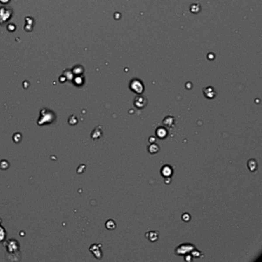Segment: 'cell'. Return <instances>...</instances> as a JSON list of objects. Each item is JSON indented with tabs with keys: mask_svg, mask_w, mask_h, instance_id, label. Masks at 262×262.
I'll return each mask as SVG.
<instances>
[{
	"mask_svg": "<svg viewBox=\"0 0 262 262\" xmlns=\"http://www.w3.org/2000/svg\"><path fill=\"white\" fill-rule=\"evenodd\" d=\"M195 248V245H193L191 243H184L178 246L177 248H175V254L177 255H185L186 254L191 253L192 250Z\"/></svg>",
	"mask_w": 262,
	"mask_h": 262,
	"instance_id": "cell-1",
	"label": "cell"
},
{
	"mask_svg": "<svg viewBox=\"0 0 262 262\" xmlns=\"http://www.w3.org/2000/svg\"><path fill=\"white\" fill-rule=\"evenodd\" d=\"M130 89L137 94H142L144 91V86L140 80H132L130 83Z\"/></svg>",
	"mask_w": 262,
	"mask_h": 262,
	"instance_id": "cell-2",
	"label": "cell"
},
{
	"mask_svg": "<svg viewBox=\"0 0 262 262\" xmlns=\"http://www.w3.org/2000/svg\"><path fill=\"white\" fill-rule=\"evenodd\" d=\"M134 105L138 109H142L147 105V99L142 96H138L134 100Z\"/></svg>",
	"mask_w": 262,
	"mask_h": 262,
	"instance_id": "cell-3",
	"label": "cell"
},
{
	"mask_svg": "<svg viewBox=\"0 0 262 262\" xmlns=\"http://www.w3.org/2000/svg\"><path fill=\"white\" fill-rule=\"evenodd\" d=\"M168 130L166 129L165 127H163V126H160L158 127V129H156L155 134L156 136L159 138V139H164L165 138L168 136Z\"/></svg>",
	"mask_w": 262,
	"mask_h": 262,
	"instance_id": "cell-4",
	"label": "cell"
},
{
	"mask_svg": "<svg viewBox=\"0 0 262 262\" xmlns=\"http://www.w3.org/2000/svg\"><path fill=\"white\" fill-rule=\"evenodd\" d=\"M161 174L163 177H171L173 174V169L169 164H165L161 169Z\"/></svg>",
	"mask_w": 262,
	"mask_h": 262,
	"instance_id": "cell-5",
	"label": "cell"
},
{
	"mask_svg": "<svg viewBox=\"0 0 262 262\" xmlns=\"http://www.w3.org/2000/svg\"><path fill=\"white\" fill-rule=\"evenodd\" d=\"M162 123H163V125H164L165 127L171 128H171L174 127V125H175V119L173 116H170V115H169V116L165 117V118L163 119Z\"/></svg>",
	"mask_w": 262,
	"mask_h": 262,
	"instance_id": "cell-6",
	"label": "cell"
},
{
	"mask_svg": "<svg viewBox=\"0 0 262 262\" xmlns=\"http://www.w3.org/2000/svg\"><path fill=\"white\" fill-rule=\"evenodd\" d=\"M159 233L157 231H148L145 234V237L152 242H155L158 239Z\"/></svg>",
	"mask_w": 262,
	"mask_h": 262,
	"instance_id": "cell-7",
	"label": "cell"
},
{
	"mask_svg": "<svg viewBox=\"0 0 262 262\" xmlns=\"http://www.w3.org/2000/svg\"><path fill=\"white\" fill-rule=\"evenodd\" d=\"M248 168L251 171H254L258 169V164H257V161L254 158H251L248 160Z\"/></svg>",
	"mask_w": 262,
	"mask_h": 262,
	"instance_id": "cell-8",
	"label": "cell"
},
{
	"mask_svg": "<svg viewBox=\"0 0 262 262\" xmlns=\"http://www.w3.org/2000/svg\"><path fill=\"white\" fill-rule=\"evenodd\" d=\"M159 150H160L159 146H158V145H157V144L155 143H152L148 147V151L149 152L150 154L152 155L156 154L157 152H159Z\"/></svg>",
	"mask_w": 262,
	"mask_h": 262,
	"instance_id": "cell-9",
	"label": "cell"
},
{
	"mask_svg": "<svg viewBox=\"0 0 262 262\" xmlns=\"http://www.w3.org/2000/svg\"><path fill=\"white\" fill-rule=\"evenodd\" d=\"M102 135V129H101V127L98 126L97 129H96L92 131V138L94 139H98Z\"/></svg>",
	"mask_w": 262,
	"mask_h": 262,
	"instance_id": "cell-10",
	"label": "cell"
},
{
	"mask_svg": "<svg viewBox=\"0 0 262 262\" xmlns=\"http://www.w3.org/2000/svg\"><path fill=\"white\" fill-rule=\"evenodd\" d=\"M105 227H106V228L108 229V230H114V229L116 228V223H115L114 221L110 219V220H108L106 221V223H105Z\"/></svg>",
	"mask_w": 262,
	"mask_h": 262,
	"instance_id": "cell-11",
	"label": "cell"
},
{
	"mask_svg": "<svg viewBox=\"0 0 262 262\" xmlns=\"http://www.w3.org/2000/svg\"><path fill=\"white\" fill-rule=\"evenodd\" d=\"M204 89L207 90V92H208V94L207 93L204 94V95H205V97H207V98H214V96H215V92H214V91L213 89H211H211H210L211 91H208V89Z\"/></svg>",
	"mask_w": 262,
	"mask_h": 262,
	"instance_id": "cell-12",
	"label": "cell"
},
{
	"mask_svg": "<svg viewBox=\"0 0 262 262\" xmlns=\"http://www.w3.org/2000/svg\"><path fill=\"white\" fill-rule=\"evenodd\" d=\"M191 254H192V256H193V257H195V258H201L202 252L199 251H198V250H196L195 248L194 250H192V251H191Z\"/></svg>",
	"mask_w": 262,
	"mask_h": 262,
	"instance_id": "cell-13",
	"label": "cell"
},
{
	"mask_svg": "<svg viewBox=\"0 0 262 262\" xmlns=\"http://www.w3.org/2000/svg\"><path fill=\"white\" fill-rule=\"evenodd\" d=\"M181 218H182V220H183L184 221H185V222H188V221H189L190 219H191V216H190L189 214H188V213H185V214H184L183 215L181 216Z\"/></svg>",
	"mask_w": 262,
	"mask_h": 262,
	"instance_id": "cell-14",
	"label": "cell"
},
{
	"mask_svg": "<svg viewBox=\"0 0 262 262\" xmlns=\"http://www.w3.org/2000/svg\"><path fill=\"white\" fill-rule=\"evenodd\" d=\"M148 141H149V142L151 144L155 143V142H156V138L154 137V136H151V137H149V139H148Z\"/></svg>",
	"mask_w": 262,
	"mask_h": 262,
	"instance_id": "cell-15",
	"label": "cell"
},
{
	"mask_svg": "<svg viewBox=\"0 0 262 262\" xmlns=\"http://www.w3.org/2000/svg\"><path fill=\"white\" fill-rule=\"evenodd\" d=\"M185 260L187 261H192V256L189 255V254L186 255L185 257Z\"/></svg>",
	"mask_w": 262,
	"mask_h": 262,
	"instance_id": "cell-16",
	"label": "cell"
},
{
	"mask_svg": "<svg viewBox=\"0 0 262 262\" xmlns=\"http://www.w3.org/2000/svg\"><path fill=\"white\" fill-rule=\"evenodd\" d=\"M171 181V177L164 178V182H165V184H167V185H168V184H170Z\"/></svg>",
	"mask_w": 262,
	"mask_h": 262,
	"instance_id": "cell-17",
	"label": "cell"
}]
</instances>
